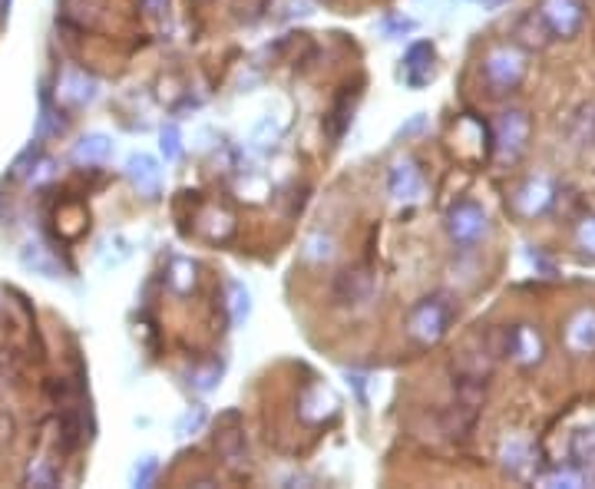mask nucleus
I'll return each mask as SVG.
<instances>
[{"instance_id": "6", "label": "nucleus", "mask_w": 595, "mask_h": 489, "mask_svg": "<svg viewBox=\"0 0 595 489\" xmlns=\"http://www.w3.org/2000/svg\"><path fill=\"white\" fill-rule=\"evenodd\" d=\"M374 298V275L371 268L364 265H351L344 268L338 278H334V301L341 304V308H364L367 301Z\"/></svg>"}, {"instance_id": "14", "label": "nucleus", "mask_w": 595, "mask_h": 489, "mask_svg": "<svg viewBox=\"0 0 595 489\" xmlns=\"http://www.w3.org/2000/svg\"><path fill=\"white\" fill-rule=\"evenodd\" d=\"M298 410L308 423H321L324 417H331L334 410H338V400H334V394L324 384H311L305 387V394H301Z\"/></svg>"}, {"instance_id": "4", "label": "nucleus", "mask_w": 595, "mask_h": 489, "mask_svg": "<svg viewBox=\"0 0 595 489\" xmlns=\"http://www.w3.org/2000/svg\"><path fill=\"white\" fill-rule=\"evenodd\" d=\"M529 133H533V119L526 110H506L496 119V152L503 162H516L529 146Z\"/></svg>"}, {"instance_id": "35", "label": "nucleus", "mask_w": 595, "mask_h": 489, "mask_svg": "<svg viewBox=\"0 0 595 489\" xmlns=\"http://www.w3.org/2000/svg\"><path fill=\"white\" fill-rule=\"evenodd\" d=\"M14 417L7 414V410H0V443H10L14 440Z\"/></svg>"}, {"instance_id": "18", "label": "nucleus", "mask_w": 595, "mask_h": 489, "mask_svg": "<svg viewBox=\"0 0 595 489\" xmlns=\"http://www.w3.org/2000/svg\"><path fill=\"white\" fill-rule=\"evenodd\" d=\"M77 162H90V166H100V162H106L113 156V139L110 136H103V133H93V136H86L77 143Z\"/></svg>"}, {"instance_id": "36", "label": "nucleus", "mask_w": 595, "mask_h": 489, "mask_svg": "<svg viewBox=\"0 0 595 489\" xmlns=\"http://www.w3.org/2000/svg\"><path fill=\"white\" fill-rule=\"evenodd\" d=\"M351 380H354L357 394H361V404H364V377H361V374H351Z\"/></svg>"}, {"instance_id": "24", "label": "nucleus", "mask_w": 595, "mask_h": 489, "mask_svg": "<svg viewBox=\"0 0 595 489\" xmlns=\"http://www.w3.org/2000/svg\"><path fill=\"white\" fill-rule=\"evenodd\" d=\"M129 255H133V245H129L123 235H113V238H106L103 248H100V265L116 268V265H123Z\"/></svg>"}, {"instance_id": "1", "label": "nucleus", "mask_w": 595, "mask_h": 489, "mask_svg": "<svg viewBox=\"0 0 595 489\" xmlns=\"http://www.w3.org/2000/svg\"><path fill=\"white\" fill-rule=\"evenodd\" d=\"M457 301L450 295H427L424 301L414 304L407 318V331L417 344H437L443 334L450 331V324L457 321Z\"/></svg>"}, {"instance_id": "37", "label": "nucleus", "mask_w": 595, "mask_h": 489, "mask_svg": "<svg viewBox=\"0 0 595 489\" xmlns=\"http://www.w3.org/2000/svg\"><path fill=\"white\" fill-rule=\"evenodd\" d=\"M7 7H10V0H0V14H7Z\"/></svg>"}, {"instance_id": "5", "label": "nucleus", "mask_w": 595, "mask_h": 489, "mask_svg": "<svg viewBox=\"0 0 595 489\" xmlns=\"http://www.w3.org/2000/svg\"><path fill=\"white\" fill-rule=\"evenodd\" d=\"M503 354L519 367H536L546 357V341L533 324H513L503 328Z\"/></svg>"}, {"instance_id": "33", "label": "nucleus", "mask_w": 595, "mask_h": 489, "mask_svg": "<svg viewBox=\"0 0 595 489\" xmlns=\"http://www.w3.org/2000/svg\"><path fill=\"white\" fill-rule=\"evenodd\" d=\"M582 483H586V476L572 470H559L553 476H546V486H582Z\"/></svg>"}, {"instance_id": "16", "label": "nucleus", "mask_w": 595, "mask_h": 489, "mask_svg": "<svg viewBox=\"0 0 595 489\" xmlns=\"http://www.w3.org/2000/svg\"><path fill=\"white\" fill-rule=\"evenodd\" d=\"M57 93H60V100H67L73 106H86V103H93V96H96V80L86 76L83 70H67Z\"/></svg>"}, {"instance_id": "2", "label": "nucleus", "mask_w": 595, "mask_h": 489, "mask_svg": "<svg viewBox=\"0 0 595 489\" xmlns=\"http://www.w3.org/2000/svg\"><path fill=\"white\" fill-rule=\"evenodd\" d=\"M526 70H529V63H526L523 50L519 47H496V50L486 53V60H483V83L490 86L493 96L513 93L516 86L526 80Z\"/></svg>"}, {"instance_id": "7", "label": "nucleus", "mask_w": 595, "mask_h": 489, "mask_svg": "<svg viewBox=\"0 0 595 489\" xmlns=\"http://www.w3.org/2000/svg\"><path fill=\"white\" fill-rule=\"evenodd\" d=\"M539 14H543L546 27L553 30V37H562V40L576 37L582 24H586V7H582V0H546Z\"/></svg>"}, {"instance_id": "25", "label": "nucleus", "mask_w": 595, "mask_h": 489, "mask_svg": "<svg viewBox=\"0 0 595 489\" xmlns=\"http://www.w3.org/2000/svg\"><path fill=\"white\" fill-rule=\"evenodd\" d=\"M229 308H232V324H245L252 314V295L242 281H229Z\"/></svg>"}, {"instance_id": "12", "label": "nucleus", "mask_w": 595, "mask_h": 489, "mask_svg": "<svg viewBox=\"0 0 595 489\" xmlns=\"http://www.w3.org/2000/svg\"><path fill=\"white\" fill-rule=\"evenodd\" d=\"M126 176L139 189V195H146V199H156V195L162 192V169H159V162L153 156H146V152L129 156Z\"/></svg>"}, {"instance_id": "9", "label": "nucleus", "mask_w": 595, "mask_h": 489, "mask_svg": "<svg viewBox=\"0 0 595 489\" xmlns=\"http://www.w3.org/2000/svg\"><path fill=\"white\" fill-rule=\"evenodd\" d=\"M556 199H559V192H556V186L549 179H526L523 186L516 189V212L519 215H526V219H539V215H546L549 209L556 205Z\"/></svg>"}, {"instance_id": "31", "label": "nucleus", "mask_w": 595, "mask_h": 489, "mask_svg": "<svg viewBox=\"0 0 595 489\" xmlns=\"http://www.w3.org/2000/svg\"><path fill=\"white\" fill-rule=\"evenodd\" d=\"M156 473H159V460H156V456H143V460L133 466V486H153Z\"/></svg>"}, {"instance_id": "26", "label": "nucleus", "mask_w": 595, "mask_h": 489, "mask_svg": "<svg viewBox=\"0 0 595 489\" xmlns=\"http://www.w3.org/2000/svg\"><path fill=\"white\" fill-rule=\"evenodd\" d=\"M219 377H222V364L219 361H209V364H202V367H192V371H189V384L196 387V390H212L215 384H219Z\"/></svg>"}, {"instance_id": "13", "label": "nucleus", "mask_w": 595, "mask_h": 489, "mask_svg": "<svg viewBox=\"0 0 595 489\" xmlns=\"http://www.w3.org/2000/svg\"><path fill=\"white\" fill-rule=\"evenodd\" d=\"M110 4L106 0H60V17L80 30H93L103 24Z\"/></svg>"}, {"instance_id": "15", "label": "nucleus", "mask_w": 595, "mask_h": 489, "mask_svg": "<svg viewBox=\"0 0 595 489\" xmlns=\"http://www.w3.org/2000/svg\"><path fill=\"white\" fill-rule=\"evenodd\" d=\"M566 347L572 354H595V308L579 311L566 328Z\"/></svg>"}, {"instance_id": "22", "label": "nucleus", "mask_w": 595, "mask_h": 489, "mask_svg": "<svg viewBox=\"0 0 595 489\" xmlns=\"http://www.w3.org/2000/svg\"><path fill=\"white\" fill-rule=\"evenodd\" d=\"M503 463L513 476H526L529 466H533V450H529L523 440H510L503 447Z\"/></svg>"}, {"instance_id": "32", "label": "nucleus", "mask_w": 595, "mask_h": 489, "mask_svg": "<svg viewBox=\"0 0 595 489\" xmlns=\"http://www.w3.org/2000/svg\"><path fill=\"white\" fill-rule=\"evenodd\" d=\"M576 242L586 255L595 258V215H586V219L579 222V232H576Z\"/></svg>"}, {"instance_id": "10", "label": "nucleus", "mask_w": 595, "mask_h": 489, "mask_svg": "<svg viewBox=\"0 0 595 489\" xmlns=\"http://www.w3.org/2000/svg\"><path fill=\"white\" fill-rule=\"evenodd\" d=\"M434 60H437L434 43L427 40H417L414 47L404 53V83L410 90H420V86L434 80Z\"/></svg>"}, {"instance_id": "27", "label": "nucleus", "mask_w": 595, "mask_h": 489, "mask_svg": "<svg viewBox=\"0 0 595 489\" xmlns=\"http://www.w3.org/2000/svg\"><path fill=\"white\" fill-rule=\"evenodd\" d=\"M159 149H162V156H166V162H176V159L182 156V133H179L176 123H166V126H162V133H159Z\"/></svg>"}, {"instance_id": "29", "label": "nucleus", "mask_w": 595, "mask_h": 489, "mask_svg": "<svg viewBox=\"0 0 595 489\" xmlns=\"http://www.w3.org/2000/svg\"><path fill=\"white\" fill-rule=\"evenodd\" d=\"M57 483H60V470L50 460H40V463L30 466L27 486H57Z\"/></svg>"}, {"instance_id": "17", "label": "nucleus", "mask_w": 595, "mask_h": 489, "mask_svg": "<svg viewBox=\"0 0 595 489\" xmlns=\"http://www.w3.org/2000/svg\"><path fill=\"white\" fill-rule=\"evenodd\" d=\"M354 100H357V93L344 90V93L338 96V100H334L331 113L324 116V133L331 136V143H341L344 133H348V126H351V113H354Z\"/></svg>"}, {"instance_id": "28", "label": "nucleus", "mask_w": 595, "mask_h": 489, "mask_svg": "<svg viewBox=\"0 0 595 489\" xmlns=\"http://www.w3.org/2000/svg\"><path fill=\"white\" fill-rule=\"evenodd\" d=\"M205 420H209V414H205V407H192L182 414L179 420V427H176V437L179 440H189V437H196V433L205 427Z\"/></svg>"}, {"instance_id": "8", "label": "nucleus", "mask_w": 595, "mask_h": 489, "mask_svg": "<svg viewBox=\"0 0 595 489\" xmlns=\"http://www.w3.org/2000/svg\"><path fill=\"white\" fill-rule=\"evenodd\" d=\"M215 450H219L222 463L229 466V470H242L248 463V443H245V430L242 423H238V414H225L219 423V433H215Z\"/></svg>"}, {"instance_id": "23", "label": "nucleus", "mask_w": 595, "mask_h": 489, "mask_svg": "<svg viewBox=\"0 0 595 489\" xmlns=\"http://www.w3.org/2000/svg\"><path fill=\"white\" fill-rule=\"evenodd\" d=\"M20 262H24L27 268H34V271H40L43 278H57V262H53V258L47 255V248L43 245H24V252H20Z\"/></svg>"}, {"instance_id": "34", "label": "nucleus", "mask_w": 595, "mask_h": 489, "mask_svg": "<svg viewBox=\"0 0 595 489\" xmlns=\"http://www.w3.org/2000/svg\"><path fill=\"white\" fill-rule=\"evenodd\" d=\"M576 126H582V139L595 143V106H586V110L576 116Z\"/></svg>"}, {"instance_id": "20", "label": "nucleus", "mask_w": 595, "mask_h": 489, "mask_svg": "<svg viewBox=\"0 0 595 489\" xmlns=\"http://www.w3.org/2000/svg\"><path fill=\"white\" fill-rule=\"evenodd\" d=\"M166 281L172 291H179V295H189L192 288H196V265L189 262V258H172L169 271H166Z\"/></svg>"}, {"instance_id": "30", "label": "nucleus", "mask_w": 595, "mask_h": 489, "mask_svg": "<svg viewBox=\"0 0 595 489\" xmlns=\"http://www.w3.org/2000/svg\"><path fill=\"white\" fill-rule=\"evenodd\" d=\"M572 456L579 463L595 460V427H582L576 437H572Z\"/></svg>"}, {"instance_id": "11", "label": "nucleus", "mask_w": 595, "mask_h": 489, "mask_svg": "<svg viewBox=\"0 0 595 489\" xmlns=\"http://www.w3.org/2000/svg\"><path fill=\"white\" fill-rule=\"evenodd\" d=\"M387 189L397 202H417L420 195H424V176H420V169L414 166L410 159H400L391 166V176H387Z\"/></svg>"}, {"instance_id": "19", "label": "nucleus", "mask_w": 595, "mask_h": 489, "mask_svg": "<svg viewBox=\"0 0 595 489\" xmlns=\"http://www.w3.org/2000/svg\"><path fill=\"white\" fill-rule=\"evenodd\" d=\"M334 255H338V242H334V235L328 232H311L305 238V245H301V258H308V262L315 265L331 262Z\"/></svg>"}, {"instance_id": "21", "label": "nucleus", "mask_w": 595, "mask_h": 489, "mask_svg": "<svg viewBox=\"0 0 595 489\" xmlns=\"http://www.w3.org/2000/svg\"><path fill=\"white\" fill-rule=\"evenodd\" d=\"M549 34L553 30L546 27V20H543V14H526L523 20H519V27H516V37L526 43V47H546L549 43Z\"/></svg>"}, {"instance_id": "3", "label": "nucleus", "mask_w": 595, "mask_h": 489, "mask_svg": "<svg viewBox=\"0 0 595 489\" xmlns=\"http://www.w3.org/2000/svg\"><path fill=\"white\" fill-rule=\"evenodd\" d=\"M486 228H490V225H486V212L476 202L463 199L457 205H450V212H447V232L453 238V245L463 248V252L483 242Z\"/></svg>"}]
</instances>
